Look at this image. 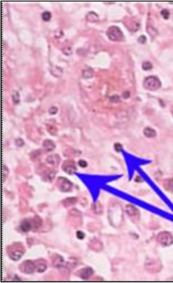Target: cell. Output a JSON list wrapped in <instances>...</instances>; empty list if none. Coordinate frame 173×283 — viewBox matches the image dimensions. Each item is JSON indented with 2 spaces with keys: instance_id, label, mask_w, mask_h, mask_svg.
<instances>
[{
  "instance_id": "6da1fadb",
  "label": "cell",
  "mask_w": 173,
  "mask_h": 283,
  "mask_svg": "<svg viewBox=\"0 0 173 283\" xmlns=\"http://www.w3.org/2000/svg\"><path fill=\"white\" fill-rule=\"evenodd\" d=\"M143 86L146 89L156 91L160 88L161 84L159 79L155 76H150L145 79L143 82Z\"/></svg>"
},
{
  "instance_id": "7a4b0ae2",
  "label": "cell",
  "mask_w": 173,
  "mask_h": 283,
  "mask_svg": "<svg viewBox=\"0 0 173 283\" xmlns=\"http://www.w3.org/2000/svg\"><path fill=\"white\" fill-rule=\"evenodd\" d=\"M157 240L159 244L163 246H168L173 243V236L169 232H162L158 235Z\"/></svg>"
},
{
  "instance_id": "3957f363",
  "label": "cell",
  "mask_w": 173,
  "mask_h": 283,
  "mask_svg": "<svg viewBox=\"0 0 173 283\" xmlns=\"http://www.w3.org/2000/svg\"><path fill=\"white\" fill-rule=\"evenodd\" d=\"M145 267L146 270L148 272L154 273L160 272L162 266L160 261L155 259H150L146 261Z\"/></svg>"
},
{
  "instance_id": "277c9868",
  "label": "cell",
  "mask_w": 173,
  "mask_h": 283,
  "mask_svg": "<svg viewBox=\"0 0 173 283\" xmlns=\"http://www.w3.org/2000/svg\"><path fill=\"white\" fill-rule=\"evenodd\" d=\"M107 35L110 39L114 41H121L124 36L120 29L114 26H111L108 29Z\"/></svg>"
},
{
  "instance_id": "5b68a950",
  "label": "cell",
  "mask_w": 173,
  "mask_h": 283,
  "mask_svg": "<svg viewBox=\"0 0 173 283\" xmlns=\"http://www.w3.org/2000/svg\"><path fill=\"white\" fill-rule=\"evenodd\" d=\"M56 185L58 189L62 192L70 191L72 187V184L71 182L63 177H59L58 179Z\"/></svg>"
},
{
  "instance_id": "8992f818",
  "label": "cell",
  "mask_w": 173,
  "mask_h": 283,
  "mask_svg": "<svg viewBox=\"0 0 173 283\" xmlns=\"http://www.w3.org/2000/svg\"><path fill=\"white\" fill-rule=\"evenodd\" d=\"M126 211L128 215L135 220H138L140 217L139 211L134 206L131 205L126 206Z\"/></svg>"
},
{
  "instance_id": "52a82bcc",
  "label": "cell",
  "mask_w": 173,
  "mask_h": 283,
  "mask_svg": "<svg viewBox=\"0 0 173 283\" xmlns=\"http://www.w3.org/2000/svg\"><path fill=\"white\" fill-rule=\"evenodd\" d=\"M94 273L93 269L89 267H86L80 269L77 272V275L82 279L86 280L91 277Z\"/></svg>"
},
{
  "instance_id": "ba28073f",
  "label": "cell",
  "mask_w": 173,
  "mask_h": 283,
  "mask_svg": "<svg viewBox=\"0 0 173 283\" xmlns=\"http://www.w3.org/2000/svg\"><path fill=\"white\" fill-rule=\"evenodd\" d=\"M62 167L65 172L69 174H72L76 170L75 163L71 160L65 161L63 163Z\"/></svg>"
},
{
  "instance_id": "9c48e42d",
  "label": "cell",
  "mask_w": 173,
  "mask_h": 283,
  "mask_svg": "<svg viewBox=\"0 0 173 283\" xmlns=\"http://www.w3.org/2000/svg\"><path fill=\"white\" fill-rule=\"evenodd\" d=\"M20 269L24 273L26 274H31L34 271L35 266L34 263L30 261L24 262L20 266Z\"/></svg>"
},
{
  "instance_id": "30bf717a",
  "label": "cell",
  "mask_w": 173,
  "mask_h": 283,
  "mask_svg": "<svg viewBox=\"0 0 173 283\" xmlns=\"http://www.w3.org/2000/svg\"><path fill=\"white\" fill-rule=\"evenodd\" d=\"M88 245L91 249L96 252H99L102 250L103 247L102 242L96 239L90 240Z\"/></svg>"
},
{
  "instance_id": "8fae6325",
  "label": "cell",
  "mask_w": 173,
  "mask_h": 283,
  "mask_svg": "<svg viewBox=\"0 0 173 283\" xmlns=\"http://www.w3.org/2000/svg\"><path fill=\"white\" fill-rule=\"evenodd\" d=\"M18 246V245L17 247L14 248L15 250H13L12 249L11 251H10L9 252V256H10V257L13 260H17L19 259L23 253V250H21V249H22V248L19 250V248H19H17Z\"/></svg>"
},
{
  "instance_id": "7c38bea8",
  "label": "cell",
  "mask_w": 173,
  "mask_h": 283,
  "mask_svg": "<svg viewBox=\"0 0 173 283\" xmlns=\"http://www.w3.org/2000/svg\"><path fill=\"white\" fill-rule=\"evenodd\" d=\"M48 163L55 166H57L61 161V158L59 155L57 154L52 155L49 156L46 159Z\"/></svg>"
},
{
  "instance_id": "4fadbf2b",
  "label": "cell",
  "mask_w": 173,
  "mask_h": 283,
  "mask_svg": "<svg viewBox=\"0 0 173 283\" xmlns=\"http://www.w3.org/2000/svg\"><path fill=\"white\" fill-rule=\"evenodd\" d=\"M43 146L44 149L48 152L52 151L55 148V145L54 141L49 139L44 140L43 143Z\"/></svg>"
},
{
  "instance_id": "5bb4252c",
  "label": "cell",
  "mask_w": 173,
  "mask_h": 283,
  "mask_svg": "<svg viewBox=\"0 0 173 283\" xmlns=\"http://www.w3.org/2000/svg\"><path fill=\"white\" fill-rule=\"evenodd\" d=\"M33 226L30 221L28 219H25L23 220L20 225V228L24 232H27L30 231L32 228Z\"/></svg>"
},
{
  "instance_id": "9a60e30c",
  "label": "cell",
  "mask_w": 173,
  "mask_h": 283,
  "mask_svg": "<svg viewBox=\"0 0 173 283\" xmlns=\"http://www.w3.org/2000/svg\"><path fill=\"white\" fill-rule=\"evenodd\" d=\"M78 200L74 197H69L63 200L62 201L63 204L65 207H68L71 205L75 204Z\"/></svg>"
},
{
  "instance_id": "2e32d148",
  "label": "cell",
  "mask_w": 173,
  "mask_h": 283,
  "mask_svg": "<svg viewBox=\"0 0 173 283\" xmlns=\"http://www.w3.org/2000/svg\"><path fill=\"white\" fill-rule=\"evenodd\" d=\"M42 152L40 150H36L32 152L30 154L31 159L33 161L38 160L42 155Z\"/></svg>"
},
{
  "instance_id": "e0dca14e",
  "label": "cell",
  "mask_w": 173,
  "mask_h": 283,
  "mask_svg": "<svg viewBox=\"0 0 173 283\" xmlns=\"http://www.w3.org/2000/svg\"><path fill=\"white\" fill-rule=\"evenodd\" d=\"M144 133L146 137H154L156 135V131L151 128H145L144 131Z\"/></svg>"
},
{
  "instance_id": "ac0fdd59",
  "label": "cell",
  "mask_w": 173,
  "mask_h": 283,
  "mask_svg": "<svg viewBox=\"0 0 173 283\" xmlns=\"http://www.w3.org/2000/svg\"><path fill=\"white\" fill-rule=\"evenodd\" d=\"M164 186L167 190L173 191V179L166 180L164 182Z\"/></svg>"
},
{
  "instance_id": "d6986e66",
  "label": "cell",
  "mask_w": 173,
  "mask_h": 283,
  "mask_svg": "<svg viewBox=\"0 0 173 283\" xmlns=\"http://www.w3.org/2000/svg\"><path fill=\"white\" fill-rule=\"evenodd\" d=\"M47 130L49 133L52 135L55 136L56 135L57 133V129L51 126H49L47 127Z\"/></svg>"
},
{
  "instance_id": "ffe728a7",
  "label": "cell",
  "mask_w": 173,
  "mask_h": 283,
  "mask_svg": "<svg viewBox=\"0 0 173 283\" xmlns=\"http://www.w3.org/2000/svg\"><path fill=\"white\" fill-rule=\"evenodd\" d=\"M2 180H3V181L4 182V180L6 179L8 176V169L6 166L4 165H3V168H2Z\"/></svg>"
},
{
  "instance_id": "44dd1931",
  "label": "cell",
  "mask_w": 173,
  "mask_h": 283,
  "mask_svg": "<svg viewBox=\"0 0 173 283\" xmlns=\"http://www.w3.org/2000/svg\"><path fill=\"white\" fill-rule=\"evenodd\" d=\"M51 17V14L48 11H46L43 13L42 15L43 19L45 21L49 20Z\"/></svg>"
},
{
  "instance_id": "7402d4cb",
  "label": "cell",
  "mask_w": 173,
  "mask_h": 283,
  "mask_svg": "<svg viewBox=\"0 0 173 283\" xmlns=\"http://www.w3.org/2000/svg\"><path fill=\"white\" fill-rule=\"evenodd\" d=\"M148 31L149 34L152 36H155L157 34V31L155 28L151 26H149Z\"/></svg>"
},
{
  "instance_id": "603a6c76",
  "label": "cell",
  "mask_w": 173,
  "mask_h": 283,
  "mask_svg": "<svg viewBox=\"0 0 173 283\" xmlns=\"http://www.w3.org/2000/svg\"><path fill=\"white\" fill-rule=\"evenodd\" d=\"M142 68L145 70H148L152 68V65L150 62H144L142 64Z\"/></svg>"
},
{
  "instance_id": "cb8c5ba5",
  "label": "cell",
  "mask_w": 173,
  "mask_h": 283,
  "mask_svg": "<svg viewBox=\"0 0 173 283\" xmlns=\"http://www.w3.org/2000/svg\"><path fill=\"white\" fill-rule=\"evenodd\" d=\"M161 14L165 19H167L169 17V13L168 11L166 9H164L162 11Z\"/></svg>"
},
{
  "instance_id": "d4e9b609",
  "label": "cell",
  "mask_w": 173,
  "mask_h": 283,
  "mask_svg": "<svg viewBox=\"0 0 173 283\" xmlns=\"http://www.w3.org/2000/svg\"><path fill=\"white\" fill-rule=\"evenodd\" d=\"M111 101L114 102H118L120 99V97L118 95H114L110 98Z\"/></svg>"
},
{
  "instance_id": "484cf974",
  "label": "cell",
  "mask_w": 173,
  "mask_h": 283,
  "mask_svg": "<svg viewBox=\"0 0 173 283\" xmlns=\"http://www.w3.org/2000/svg\"><path fill=\"white\" fill-rule=\"evenodd\" d=\"M76 236L79 239H84L85 235L83 232L79 231L77 232Z\"/></svg>"
},
{
  "instance_id": "4316f807",
  "label": "cell",
  "mask_w": 173,
  "mask_h": 283,
  "mask_svg": "<svg viewBox=\"0 0 173 283\" xmlns=\"http://www.w3.org/2000/svg\"><path fill=\"white\" fill-rule=\"evenodd\" d=\"M79 165L82 167H85L87 166V164L86 161L81 160L79 162Z\"/></svg>"
},
{
  "instance_id": "83f0119b",
  "label": "cell",
  "mask_w": 173,
  "mask_h": 283,
  "mask_svg": "<svg viewBox=\"0 0 173 283\" xmlns=\"http://www.w3.org/2000/svg\"><path fill=\"white\" fill-rule=\"evenodd\" d=\"M92 74L91 71L88 70V71L87 70L85 71V72H84V76L85 77H90L92 76Z\"/></svg>"
},
{
  "instance_id": "f1b7e54d",
  "label": "cell",
  "mask_w": 173,
  "mask_h": 283,
  "mask_svg": "<svg viewBox=\"0 0 173 283\" xmlns=\"http://www.w3.org/2000/svg\"><path fill=\"white\" fill-rule=\"evenodd\" d=\"M115 149L118 152L120 151L122 149L121 145L119 144H116L115 145Z\"/></svg>"
},
{
  "instance_id": "f546056e",
  "label": "cell",
  "mask_w": 173,
  "mask_h": 283,
  "mask_svg": "<svg viewBox=\"0 0 173 283\" xmlns=\"http://www.w3.org/2000/svg\"><path fill=\"white\" fill-rule=\"evenodd\" d=\"M57 112V108H56L54 107H53L51 108V109H50L49 110V112L51 113V114H55V113Z\"/></svg>"
},
{
  "instance_id": "4dcf8cb0",
  "label": "cell",
  "mask_w": 173,
  "mask_h": 283,
  "mask_svg": "<svg viewBox=\"0 0 173 283\" xmlns=\"http://www.w3.org/2000/svg\"><path fill=\"white\" fill-rule=\"evenodd\" d=\"M146 38L144 36H141L139 39V41L140 43H143L145 42Z\"/></svg>"
},
{
  "instance_id": "1f68e13d",
  "label": "cell",
  "mask_w": 173,
  "mask_h": 283,
  "mask_svg": "<svg viewBox=\"0 0 173 283\" xmlns=\"http://www.w3.org/2000/svg\"><path fill=\"white\" fill-rule=\"evenodd\" d=\"M130 93L129 92H126L124 93L123 97L125 99L127 98L130 96Z\"/></svg>"
},
{
  "instance_id": "d6a6232c",
  "label": "cell",
  "mask_w": 173,
  "mask_h": 283,
  "mask_svg": "<svg viewBox=\"0 0 173 283\" xmlns=\"http://www.w3.org/2000/svg\"><path fill=\"white\" fill-rule=\"evenodd\" d=\"M171 113H172V116H173V105L172 106V107H171Z\"/></svg>"
}]
</instances>
